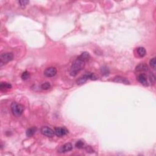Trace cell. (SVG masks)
I'll use <instances>...</instances> for the list:
<instances>
[{"label":"cell","mask_w":156,"mask_h":156,"mask_svg":"<svg viewBox=\"0 0 156 156\" xmlns=\"http://www.w3.org/2000/svg\"><path fill=\"white\" fill-rule=\"evenodd\" d=\"M85 62L80 60L77 58L76 60H74L72 63V65L70 69V74L72 76H76L78 74V73L83 70L85 67Z\"/></svg>","instance_id":"1"},{"label":"cell","mask_w":156,"mask_h":156,"mask_svg":"<svg viewBox=\"0 0 156 156\" xmlns=\"http://www.w3.org/2000/svg\"><path fill=\"white\" fill-rule=\"evenodd\" d=\"M11 110H12V114L16 117H20L23 114L24 111V107L21 104H18V103L13 102L12 103L11 106Z\"/></svg>","instance_id":"2"},{"label":"cell","mask_w":156,"mask_h":156,"mask_svg":"<svg viewBox=\"0 0 156 156\" xmlns=\"http://www.w3.org/2000/svg\"><path fill=\"white\" fill-rule=\"evenodd\" d=\"M13 54L11 52H5V53H2L0 57V63H1V66L2 65L6 63L9 62L13 60Z\"/></svg>","instance_id":"3"},{"label":"cell","mask_w":156,"mask_h":156,"mask_svg":"<svg viewBox=\"0 0 156 156\" xmlns=\"http://www.w3.org/2000/svg\"><path fill=\"white\" fill-rule=\"evenodd\" d=\"M41 132L43 135L48 137H52L55 134V132L51 128L49 127H43L41 129Z\"/></svg>","instance_id":"4"},{"label":"cell","mask_w":156,"mask_h":156,"mask_svg":"<svg viewBox=\"0 0 156 156\" xmlns=\"http://www.w3.org/2000/svg\"><path fill=\"white\" fill-rule=\"evenodd\" d=\"M57 73V69L54 67H49L47 68L46 70L44 71V74L46 77L51 78V77L54 76Z\"/></svg>","instance_id":"5"},{"label":"cell","mask_w":156,"mask_h":156,"mask_svg":"<svg viewBox=\"0 0 156 156\" xmlns=\"http://www.w3.org/2000/svg\"><path fill=\"white\" fill-rule=\"evenodd\" d=\"M55 134L57 135V137H62L65 136L68 133V131L65 128H63V127H60V128H56L55 129Z\"/></svg>","instance_id":"6"},{"label":"cell","mask_w":156,"mask_h":156,"mask_svg":"<svg viewBox=\"0 0 156 156\" xmlns=\"http://www.w3.org/2000/svg\"><path fill=\"white\" fill-rule=\"evenodd\" d=\"M137 79L139 82L144 86H148V81L147 76L144 73H141L137 77Z\"/></svg>","instance_id":"7"},{"label":"cell","mask_w":156,"mask_h":156,"mask_svg":"<svg viewBox=\"0 0 156 156\" xmlns=\"http://www.w3.org/2000/svg\"><path fill=\"white\" fill-rule=\"evenodd\" d=\"M72 148H73L72 145L70 143H67L60 146L59 148V150H58V152L60 153H67V152L71 151V150H72Z\"/></svg>","instance_id":"8"},{"label":"cell","mask_w":156,"mask_h":156,"mask_svg":"<svg viewBox=\"0 0 156 156\" xmlns=\"http://www.w3.org/2000/svg\"><path fill=\"white\" fill-rule=\"evenodd\" d=\"M113 81L115 82H118V83H121V84H130L129 81H128L126 78H124V77H121V76L115 77V78H114V79H113Z\"/></svg>","instance_id":"9"},{"label":"cell","mask_w":156,"mask_h":156,"mask_svg":"<svg viewBox=\"0 0 156 156\" xmlns=\"http://www.w3.org/2000/svg\"><path fill=\"white\" fill-rule=\"evenodd\" d=\"M90 58V56L89 53L87 52H84L83 53L81 54L78 57V59H80V60H82V61L85 62H87L88 60H89Z\"/></svg>","instance_id":"10"},{"label":"cell","mask_w":156,"mask_h":156,"mask_svg":"<svg viewBox=\"0 0 156 156\" xmlns=\"http://www.w3.org/2000/svg\"><path fill=\"white\" fill-rule=\"evenodd\" d=\"M136 70L137 71L140 72H145V71H148V67L145 63H140V65L136 67Z\"/></svg>","instance_id":"11"},{"label":"cell","mask_w":156,"mask_h":156,"mask_svg":"<svg viewBox=\"0 0 156 156\" xmlns=\"http://www.w3.org/2000/svg\"><path fill=\"white\" fill-rule=\"evenodd\" d=\"M137 52L138 55L141 57H144L146 54V51L145 48H143V47H139L137 49Z\"/></svg>","instance_id":"12"},{"label":"cell","mask_w":156,"mask_h":156,"mask_svg":"<svg viewBox=\"0 0 156 156\" xmlns=\"http://www.w3.org/2000/svg\"><path fill=\"white\" fill-rule=\"evenodd\" d=\"M37 131V128L35 127H32V128H29L26 131V135L27 137H32L35 134V132Z\"/></svg>","instance_id":"13"},{"label":"cell","mask_w":156,"mask_h":156,"mask_svg":"<svg viewBox=\"0 0 156 156\" xmlns=\"http://www.w3.org/2000/svg\"><path fill=\"white\" fill-rule=\"evenodd\" d=\"M12 88V85L7 82H1L0 85V89L1 90H3L5 89H9Z\"/></svg>","instance_id":"14"},{"label":"cell","mask_w":156,"mask_h":156,"mask_svg":"<svg viewBox=\"0 0 156 156\" xmlns=\"http://www.w3.org/2000/svg\"><path fill=\"white\" fill-rule=\"evenodd\" d=\"M87 80H88L87 77L85 74H84L82 77H81V78L78 79V81H77V84H78V85H82V84L85 83Z\"/></svg>","instance_id":"15"},{"label":"cell","mask_w":156,"mask_h":156,"mask_svg":"<svg viewBox=\"0 0 156 156\" xmlns=\"http://www.w3.org/2000/svg\"><path fill=\"white\" fill-rule=\"evenodd\" d=\"M85 75L87 77L88 79L93 80V81H95V80L97 79V77H96L93 73L87 72V73H85Z\"/></svg>","instance_id":"16"},{"label":"cell","mask_w":156,"mask_h":156,"mask_svg":"<svg viewBox=\"0 0 156 156\" xmlns=\"http://www.w3.org/2000/svg\"><path fill=\"white\" fill-rule=\"evenodd\" d=\"M18 3L21 7L24 8L29 3V1H26V0H21V1H18Z\"/></svg>","instance_id":"17"},{"label":"cell","mask_w":156,"mask_h":156,"mask_svg":"<svg viewBox=\"0 0 156 156\" xmlns=\"http://www.w3.org/2000/svg\"><path fill=\"white\" fill-rule=\"evenodd\" d=\"M84 145H85V144H84V142H82V141L81 140L78 141V142H76V147L79 149L83 148L84 147Z\"/></svg>","instance_id":"18"},{"label":"cell","mask_w":156,"mask_h":156,"mask_svg":"<svg viewBox=\"0 0 156 156\" xmlns=\"http://www.w3.org/2000/svg\"><path fill=\"white\" fill-rule=\"evenodd\" d=\"M51 84L49 82H45V83L43 84L42 85V86H41V87H42V89L43 90H47L51 88Z\"/></svg>","instance_id":"19"},{"label":"cell","mask_w":156,"mask_h":156,"mask_svg":"<svg viewBox=\"0 0 156 156\" xmlns=\"http://www.w3.org/2000/svg\"><path fill=\"white\" fill-rule=\"evenodd\" d=\"M150 66H151L152 68L154 69V70H155L156 69V60L155 57L153 58V59L150 60Z\"/></svg>","instance_id":"20"},{"label":"cell","mask_w":156,"mask_h":156,"mask_svg":"<svg viewBox=\"0 0 156 156\" xmlns=\"http://www.w3.org/2000/svg\"><path fill=\"white\" fill-rule=\"evenodd\" d=\"M30 74H29V73L27 72V71H25V72H24L21 75V78L23 80H27V79L29 78V77Z\"/></svg>","instance_id":"21"},{"label":"cell","mask_w":156,"mask_h":156,"mask_svg":"<svg viewBox=\"0 0 156 156\" xmlns=\"http://www.w3.org/2000/svg\"><path fill=\"white\" fill-rule=\"evenodd\" d=\"M101 71L103 74H105V75H108L109 74V69L107 67H103L101 68Z\"/></svg>","instance_id":"22"},{"label":"cell","mask_w":156,"mask_h":156,"mask_svg":"<svg viewBox=\"0 0 156 156\" xmlns=\"http://www.w3.org/2000/svg\"><path fill=\"white\" fill-rule=\"evenodd\" d=\"M150 79L151 83L154 84L155 82V76H154V75L152 73L150 74Z\"/></svg>","instance_id":"23"}]
</instances>
